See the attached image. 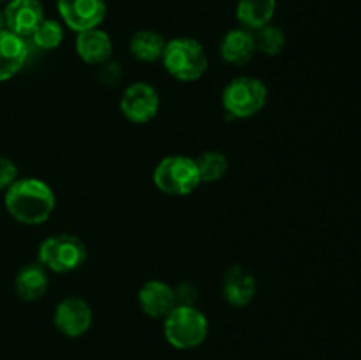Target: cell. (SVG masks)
Segmentation results:
<instances>
[{
    "label": "cell",
    "mask_w": 361,
    "mask_h": 360,
    "mask_svg": "<svg viewBox=\"0 0 361 360\" xmlns=\"http://www.w3.org/2000/svg\"><path fill=\"white\" fill-rule=\"evenodd\" d=\"M7 212L11 217L21 224L37 226L48 221L55 210V193L51 187L41 179L27 176L18 179L4 196Z\"/></svg>",
    "instance_id": "1"
},
{
    "label": "cell",
    "mask_w": 361,
    "mask_h": 360,
    "mask_svg": "<svg viewBox=\"0 0 361 360\" xmlns=\"http://www.w3.org/2000/svg\"><path fill=\"white\" fill-rule=\"evenodd\" d=\"M162 64L175 80L197 81L208 69V56L200 41L192 37H175L166 41Z\"/></svg>",
    "instance_id": "2"
},
{
    "label": "cell",
    "mask_w": 361,
    "mask_h": 360,
    "mask_svg": "<svg viewBox=\"0 0 361 360\" xmlns=\"http://www.w3.org/2000/svg\"><path fill=\"white\" fill-rule=\"evenodd\" d=\"M208 335V320L197 307L176 306L164 316V337L173 348L192 349Z\"/></svg>",
    "instance_id": "3"
},
{
    "label": "cell",
    "mask_w": 361,
    "mask_h": 360,
    "mask_svg": "<svg viewBox=\"0 0 361 360\" xmlns=\"http://www.w3.org/2000/svg\"><path fill=\"white\" fill-rule=\"evenodd\" d=\"M268 88L259 78H233L222 90V106L235 119H250L267 106Z\"/></svg>",
    "instance_id": "4"
},
{
    "label": "cell",
    "mask_w": 361,
    "mask_h": 360,
    "mask_svg": "<svg viewBox=\"0 0 361 360\" xmlns=\"http://www.w3.org/2000/svg\"><path fill=\"white\" fill-rule=\"evenodd\" d=\"M154 184L169 196H187L201 184L196 159L187 155H168L154 169Z\"/></svg>",
    "instance_id": "5"
},
{
    "label": "cell",
    "mask_w": 361,
    "mask_h": 360,
    "mask_svg": "<svg viewBox=\"0 0 361 360\" xmlns=\"http://www.w3.org/2000/svg\"><path fill=\"white\" fill-rule=\"evenodd\" d=\"M87 260V246L76 235L59 233L44 239L39 246V263L46 270L66 274L80 268Z\"/></svg>",
    "instance_id": "6"
},
{
    "label": "cell",
    "mask_w": 361,
    "mask_h": 360,
    "mask_svg": "<svg viewBox=\"0 0 361 360\" xmlns=\"http://www.w3.org/2000/svg\"><path fill=\"white\" fill-rule=\"evenodd\" d=\"M161 106L157 90L145 81L129 85L120 97V112L129 122L147 124L155 119Z\"/></svg>",
    "instance_id": "7"
},
{
    "label": "cell",
    "mask_w": 361,
    "mask_h": 360,
    "mask_svg": "<svg viewBox=\"0 0 361 360\" xmlns=\"http://www.w3.org/2000/svg\"><path fill=\"white\" fill-rule=\"evenodd\" d=\"M94 314L88 302L81 296H67L60 300L53 314L56 330L66 337H81L90 328Z\"/></svg>",
    "instance_id": "8"
},
{
    "label": "cell",
    "mask_w": 361,
    "mask_h": 360,
    "mask_svg": "<svg viewBox=\"0 0 361 360\" xmlns=\"http://www.w3.org/2000/svg\"><path fill=\"white\" fill-rule=\"evenodd\" d=\"M63 23L74 32L97 28L106 16L104 0H56Z\"/></svg>",
    "instance_id": "9"
},
{
    "label": "cell",
    "mask_w": 361,
    "mask_h": 360,
    "mask_svg": "<svg viewBox=\"0 0 361 360\" xmlns=\"http://www.w3.org/2000/svg\"><path fill=\"white\" fill-rule=\"evenodd\" d=\"M44 20L41 0H11L4 9L6 30L28 39Z\"/></svg>",
    "instance_id": "10"
},
{
    "label": "cell",
    "mask_w": 361,
    "mask_h": 360,
    "mask_svg": "<svg viewBox=\"0 0 361 360\" xmlns=\"http://www.w3.org/2000/svg\"><path fill=\"white\" fill-rule=\"evenodd\" d=\"M137 302L141 311L150 318H164L166 314L171 313L173 307L178 306L175 288L157 279L147 281L141 286L137 292Z\"/></svg>",
    "instance_id": "11"
},
{
    "label": "cell",
    "mask_w": 361,
    "mask_h": 360,
    "mask_svg": "<svg viewBox=\"0 0 361 360\" xmlns=\"http://www.w3.org/2000/svg\"><path fill=\"white\" fill-rule=\"evenodd\" d=\"M257 292L256 277L242 265L229 268L222 281V295L228 304L235 307H245L254 300Z\"/></svg>",
    "instance_id": "12"
},
{
    "label": "cell",
    "mask_w": 361,
    "mask_h": 360,
    "mask_svg": "<svg viewBox=\"0 0 361 360\" xmlns=\"http://www.w3.org/2000/svg\"><path fill=\"white\" fill-rule=\"evenodd\" d=\"M219 52H221L224 62L231 64V66H245L257 53L254 32L247 30L243 27L231 28L221 39Z\"/></svg>",
    "instance_id": "13"
},
{
    "label": "cell",
    "mask_w": 361,
    "mask_h": 360,
    "mask_svg": "<svg viewBox=\"0 0 361 360\" xmlns=\"http://www.w3.org/2000/svg\"><path fill=\"white\" fill-rule=\"evenodd\" d=\"M28 55L27 39L9 30H0V81L16 76Z\"/></svg>",
    "instance_id": "14"
},
{
    "label": "cell",
    "mask_w": 361,
    "mask_h": 360,
    "mask_svg": "<svg viewBox=\"0 0 361 360\" xmlns=\"http://www.w3.org/2000/svg\"><path fill=\"white\" fill-rule=\"evenodd\" d=\"M76 53L83 62L92 64V66H102L111 59L113 41L99 27L78 32Z\"/></svg>",
    "instance_id": "15"
},
{
    "label": "cell",
    "mask_w": 361,
    "mask_h": 360,
    "mask_svg": "<svg viewBox=\"0 0 361 360\" xmlns=\"http://www.w3.org/2000/svg\"><path fill=\"white\" fill-rule=\"evenodd\" d=\"M277 9V0H238L236 20L243 28L256 32L271 23Z\"/></svg>",
    "instance_id": "16"
},
{
    "label": "cell",
    "mask_w": 361,
    "mask_h": 360,
    "mask_svg": "<svg viewBox=\"0 0 361 360\" xmlns=\"http://www.w3.org/2000/svg\"><path fill=\"white\" fill-rule=\"evenodd\" d=\"M48 289V274L41 263L25 265L16 275V293L25 302L42 299Z\"/></svg>",
    "instance_id": "17"
},
{
    "label": "cell",
    "mask_w": 361,
    "mask_h": 360,
    "mask_svg": "<svg viewBox=\"0 0 361 360\" xmlns=\"http://www.w3.org/2000/svg\"><path fill=\"white\" fill-rule=\"evenodd\" d=\"M164 48L166 39L159 32L148 30V28L137 30L130 37L129 42V49L133 53V56L141 60V62H155V60H161Z\"/></svg>",
    "instance_id": "18"
},
{
    "label": "cell",
    "mask_w": 361,
    "mask_h": 360,
    "mask_svg": "<svg viewBox=\"0 0 361 360\" xmlns=\"http://www.w3.org/2000/svg\"><path fill=\"white\" fill-rule=\"evenodd\" d=\"M196 166L201 184H214L224 179L226 173H228L229 162L222 152L207 150L196 159Z\"/></svg>",
    "instance_id": "19"
},
{
    "label": "cell",
    "mask_w": 361,
    "mask_h": 360,
    "mask_svg": "<svg viewBox=\"0 0 361 360\" xmlns=\"http://www.w3.org/2000/svg\"><path fill=\"white\" fill-rule=\"evenodd\" d=\"M256 37V48L259 53H264L268 56L281 55L282 49L286 48V32L279 25L268 23L263 28L254 32Z\"/></svg>",
    "instance_id": "20"
},
{
    "label": "cell",
    "mask_w": 361,
    "mask_h": 360,
    "mask_svg": "<svg viewBox=\"0 0 361 360\" xmlns=\"http://www.w3.org/2000/svg\"><path fill=\"white\" fill-rule=\"evenodd\" d=\"M32 41V44L39 49H55L62 44L63 41V27L56 20H44L39 23V27L35 28L34 34L28 37Z\"/></svg>",
    "instance_id": "21"
},
{
    "label": "cell",
    "mask_w": 361,
    "mask_h": 360,
    "mask_svg": "<svg viewBox=\"0 0 361 360\" xmlns=\"http://www.w3.org/2000/svg\"><path fill=\"white\" fill-rule=\"evenodd\" d=\"M18 180V168L11 159L0 155V191H7Z\"/></svg>",
    "instance_id": "22"
},
{
    "label": "cell",
    "mask_w": 361,
    "mask_h": 360,
    "mask_svg": "<svg viewBox=\"0 0 361 360\" xmlns=\"http://www.w3.org/2000/svg\"><path fill=\"white\" fill-rule=\"evenodd\" d=\"M6 28V23H4V11H0V30Z\"/></svg>",
    "instance_id": "23"
},
{
    "label": "cell",
    "mask_w": 361,
    "mask_h": 360,
    "mask_svg": "<svg viewBox=\"0 0 361 360\" xmlns=\"http://www.w3.org/2000/svg\"><path fill=\"white\" fill-rule=\"evenodd\" d=\"M0 2H2V0H0Z\"/></svg>",
    "instance_id": "24"
}]
</instances>
